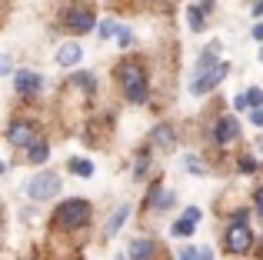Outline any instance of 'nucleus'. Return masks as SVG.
<instances>
[{
  "label": "nucleus",
  "mask_w": 263,
  "mask_h": 260,
  "mask_svg": "<svg viewBox=\"0 0 263 260\" xmlns=\"http://www.w3.org/2000/svg\"><path fill=\"white\" fill-rule=\"evenodd\" d=\"M233 110H253L250 107V94H237V97H233Z\"/></svg>",
  "instance_id": "26"
},
{
  "label": "nucleus",
  "mask_w": 263,
  "mask_h": 260,
  "mask_svg": "<svg viewBox=\"0 0 263 260\" xmlns=\"http://www.w3.org/2000/svg\"><path fill=\"white\" fill-rule=\"evenodd\" d=\"M260 150H263V143H260Z\"/></svg>",
  "instance_id": "36"
},
{
  "label": "nucleus",
  "mask_w": 263,
  "mask_h": 260,
  "mask_svg": "<svg viewBox=\"0 0 263 260\" xmlns=\"http://www.w3.org/2000/svg\"><path fill=\"white\" fill-rule=\"evenodd\" d=\"M154 254H157V244H154V240H147V237H140V240L130 244L127 260H150Z\"/></svg>",
  "instance_id": "13"
},
{
  "label": "nucleus",
  "mask_w": 263,
  "mask_h": 260,
  "mask_svg": "<svg viewBox=\"0 0 263 260\" xmlns=\"http://www.w3.org/2000/svg\"><path fill=\"white\" fill-rule=\"evenodd\" d=\"M80 60H84V47L77 40H67V44L57 47V64L60 67H77Z\"/></svg>",
  "instance_id": "11"
},
{
  "label": "nucleus",
  "mask_w": 263,
  "mask_h": 260,
  "mask_svg": "<svg viewBox=\"0 0 263 260\" xmlns=\"http://www.w3.org/2000/svg\"><path fill=\"white\" fill-rule=\"evenodd\" d=\"M257 60H260V64H263V47H260V57H257Z\"/></svg>",
  "instance_id": "34"
},
{
  "label": "nucleus",
  "mask_w": 263,
  "mask_h": 260,
  "mask_svg": "<svg viewBox=\"0 0 263 260\" xmlns=\"http://www.w3.org/2000/svg\"><path fill=\"white\" fill-rule=\"evenodd\" d=\"M247 94H250V107H253V110H263V90H260V87H250Z\"/></svg>",
  "instance_id": "24"
},
{
  "label": "nucleus",
  "mask_w": 263,
  "mask_h": 260,
  "mask_svg": "<svg viewBox=\"0 0 263 260\" xmlns=\"http://www.w3.org/2000/svg\"><path fill=\"white\" fill-rule=\"evenodd\" d=\"M137 177H143L147 174V154H137V170H134Z\"/></svg>",
  "instance_id": "27"
},
{
  "label": "nucleus",
  "mask_w": 263,
  "mask_h": 260,
  "mask_svg": "<svg viewBox=\"0 0 263 260\" xmlns=\"http://www.w3.org/2000/svg\"><path fill=\"white\" fill-rule=\"evenodd\" d=\"M47 157H50V143H47V140H37L30 150H27V160H30V163H44Z\"/></svg>",
  "instance_id": "17"
},
{
  "label": "nucleus",
  "mask_w": 263,
  "mask_h": 260,
  "mask_svg": "<svg viewBox=\"0 0 263 260\" xmlns=\"http://www.w3.org/2000/svg\"><path fill=\"white\" fill-rule=\"evenodd\" d=\"M0 73H4V77H10V73H13V64H10V57H0Z\"/></svg>",
  "instance_id": "28"
},
{
  "label": "nucleus",
  "mask_w": 263,
  "mask_h": 260,
  "mask_svg": "<svg viewBox=\"0 0 263 260\" xmlns=\"http://www.w3.org/2000/svg\"><path fill=\"white\" fill-rule=\"evenodd\" d=\"M127 217H130V207H127V203H120V207L114 210V217L107 220V227H103V237H107V240H110V237H117V234H120V227L127 224Z\"/></svg>",
  "instance_id": "14"
},
{
  "label": "nucleus",
  "mask_w": 263,
  "mask_h": 260,
  "mask_svg": "<svg viewBox=\"0 0 263 260\" xmlns=\"http://www.w3.org/2000/svg\"><path fill=\"white\" fill-rule=\"evenodd\" d=\"M13 87H17V94H24V97H30V94H37L40 87H44V80H40V73H33V70H17L13 73Z\"/></svg>",
  "instance_id": "9"
},
{
  "label": "nucleus",
  "mask_w": 263,
  "mask_h": 260,
  "mask_svg": "<svg viewBox=\"0 0 263 260\" xmlns=\"http://www.w3.org/2000/svg\"><path fill=\"white\" fill-rule=\"evenodd\" d=\"M67 27H70L73 33H87V30H93V27H100V24H97V17H93L90 7H73V10L67 13Z\"/></svg>",
  "instance_id": "8"
},
{
  "label": "nucleus",
  "mask_w": 263,
  "mask_h": 260,
  "mask_svg": "<svg viewBox=\"0 0 263 260\" xmlns=\"http://www.w3.org/2000/svg\"><path fill=\"white\" fill-rule=\"evenodd\" d=\"M97 30H100V37L107 40V37H117V33H120V27H117V20H100V27H97Z\"/></svg>",
  "instance_id": "20"
},
{
  "label": "nucleus",
  "mask_w": 263,
  "mask_h": 260,
  "mask_svg": "<svg viewBox=\"0 0 263 260\" xmlns=\"http://www.w3.org/2000/svg\"><path fill=\"white\" fill-rule=\"evenodd\" d=\"M37 140H40V134H37V127H33L30 120H10V124H7V143H10V147L30 150Z\"/></svg>",
  "instance_id": "5"
},
{
  "label": "nucleus",
  "mask_w": 263,
  "mask_h": 260,
  "mask_svg": "<svg viewBox=\"0 0 263 260\" xmlns=\"http://www.w3.org/2000/svg\"><path fill=\"white\" fill-rule=\"evenodd\" d=\"M197 220H200V207H186V214L170 227V234L174 237H190L193 230H197Z\"/></svg>",
  "instance_id": "12"
},
{
  "label": "nucleus",
  "mask_w": 263,
  "mask_h": 260,
  "mask_svg": "<svg viewBox=\"0 0 263 260\" xmlns=\"http://www.w3.org/2000/svg\"><path fill=\"white\" fill-rule=\"evenodd\" d=\"M223 244H227V250H230V254H247V250L253 247L250 227H247V224H230V227H227Z\"/></svg>",
  "instance_id": "6"
},
{
  "label": "nucleus",
  "mask_w": 263,
  "mask_h": 260,
  "mask_svg": "<svg viewBox=\"0 0 263 260\" xmlns=\"http://www.w3.org/2000/svg\"><path fill=\"white\" fill-rule=\"evenodd\" d=\"M53 194H60V174L57 170H40L37 177L27 180V197L30 200H50Z\"/></svg>",
  "instance_id": "3"
},
{
  "label": "nucleus",
  "mask_w": 263,
  "mask_h": 260,
  "mask_svg": "<svg viewBox=\"0 0 263 260\" xmlns=\"http://www.w3.org/2000/svg\"><path fill=\"white\" fill-rule=\"evenodd\" d=\"M150 143H154L157 150H163V154H167V150H174V147H177V134H174V127H170L167 120H163V124H157V127H154V134H150Z\"/></svg>",
  "instance_id": "10"
},
{
  "label": "nucleus",
  "mask_w": 263,
  "mask_h": 260,
  "mask_svg": "<svg viewBox=\"0 0 263 260\" xmlns=\"http://www.w3.org/2000/svg\"><path fill=\"white\" fill-rule=\"evenodd\" d=\"M177 260H200V247H193V244H186V247H180Z\"/></svg>",
  "instance_id": "23"
},
{
  "label": "nucleus",
  "mask_w": 263,
  "mask_h": 260,
  "mask_svg": "<svg viewBox=\"0 0 263 260\" xmlns=\"http://www.w3.org/2000/svg\"><path fill=\"white\" fill-rule=\"evenodd\" d=\"M70 170L77 177H93V163H90V160H80V157H73V160H70Z\"/></svg>",
  "instance_id": "18"
},
{
  "label": "nucleus",
  "mask_w": 263,
  "mask_h": 260,
  "mask_svg": "<svg viewBox=\"0 0 263 260\" xmlns=\"http://www.w3.org/2000/svg\"><path fill=\"white\" fill-rule=\"evenodd\" d=\"M250 37H253V40H260V44H263V24H257V27H253V33H250Z\"/></svg>",
  "instance_id": "30"
},
{
  "label": "nucleus",
  "mask_w": 263,
  "mask_h": 260,
  "mask_svg": "<svg viewBox=\"0 0 263 260\" xmlns=\"http://www.w3.org/2000/svg\"><path fill=\"white\" fill-rule=\"evenodd\" d=\"M200 260H213V250L210 247H200Z\"/></svg>",
  "instance_id": "31"
},
{
  "label": "nucleus",
  "mask_w": 263,
  "mask_h": 260,
  "mask_svg": "<svg viewBox=\"0 0 263 260\" xmlns=\"http://www.w3.org/2000/svg\"><path fill=\"white\" fill-rule=\"evenodd\" d=\"M67 87H77V90H90L93 87V77L90 73H77V77H70V84Z\"/></svg>",
  "instance_id": "21"
},
{
  "label": "nucleus",
  "mask_w": 263,
  "mask_h": 260,
  "mask_svg": "<svg viewBox=\"0 0 263 260\" xmlns=\"http://www.w3.org/2000/svg\"><path fill=\"white\" fill-rule=\"evenodd\" d=\"M117 44L127 50V47H134V30L130 27H120V33H117Z\"/></svg>",
  "instance_id": "22"
},
{
  "label": "nucleus",
  "mask_w": 263,
  "mask_h": 260,
  "mask_svg": "<svg viewBox=\"0 0 263 260\" xmlns=\"http://www.w3.org/2000/svg\"><path fill=\"white\" fill-rule=\"evenodd\" d=\"M237 170H240V174H257V157L243 154V157L237 160Z\"/></svg>",
  "instance_id": "19"
},
{
  "label": "nucleus",
  "mask_w": 263,
  "mask_h": 260,
  "mask_svg": "<svg viewBox=\"0 0 263 260\" xmlns=\"http://www.w3.org/2000/svg\"><path fill=\"white\" fill-rule=\"evenodd\" d=\"M230 73V64L227 60H220L217 67H210V70H203V73H193V80H190V94H197V97H203V94H210L213 87L220 84V80Z\"/></svg>",
  "instance_id": "4"
},
{
  "label": "nucleus",
  "mask_w": 263,
  "mask_h": 260,
  "mask_svg": "<svg viewBox=\"0 0 263 260\" xmlns=\"http://www.w3.org/2000/svg\"><path fill=\"white\" fill-rule=\"evenodd\" d=\"M87 220H90V203L80 200V197H70V200L57 203V210H53V224H57L60 230L87 227Z\"/></svg>",
  "instance_id": "2"
},
{
  "label": "nucleus",
  "mask_w": 263,
  "mask_h": 260,
  "mask_svg": "<svg viewBox=\"0 0 263 260\" xmlns=\"http://www.w3.org/2000/svg\"><path fill=\"white\" fill-rule=\"evenodd\" d=\"M147 207H160V210L174 207V194H170V190H163L160 183H154V190H150V197H147Z\"/></svg>",
  "instance_id": "15"
},
{
  "label": "nucleus",
  "mask_w": 263,
  "mask_h": 260,
  "mask_svg": "<svg viewBox=\"0 0 263 260\" xmlns=\"http://www.w3.org/2000/svg\"><path fill=\"white\" fill-rule=\"evenodd\" d=\"M183 170H190V174H203V163H200V157H186V160H183Z\"/></svg>",
  "instance_id": "25"
},
{
  "label": "nucleus",
  "mask_w": 263,
  "mask_h": 260,
  "mask_svg": "<svg viewBox=\"0 0 263 260\" xmlns=\"http://www.w3.org/2000/svg\"><path fill=\"white\" fill-rule=\"evenodd\" d=\"M213 4H217V0H200V7H203V10H206V13H210V10H213Z\"/></svg>",
  "instance_id": "32"
},
{
  "label": "nucleus",
  "mask_w": 263,
  "mask_h": 260,
  "mask_svg": "<svg viewBox=\"0 0 263 260\" xmlns=\"http://www.w3.org/2000/svg\"><path fill=\"white\" fill-rule=\"evenodd\" d=\"M240 140V120L230 117V114H223V117L213 124V143L217 147H230V143Z\"/></svg>",
  "instance_id": "7"
},
{
  "label": "nucleus",
  "mask_w": 263,
  "mask_h": 260,
  "mask_svg": "<svg viewBox=\"0 0 263 260\" xmlns=\"http://www.w3.org/2000/svg\"><path fill=\"white\" fill-rule=\"evenodd\" d=\"M117 84L123 87L130 104H147V70L140 60H120L117 64Z\"/></svg>",
  "instance_id": "1"
},
{
  "label": "nucleus",
  "mask_w": 263,
  "mask_h": 260,
  "mask_svg": "<svg viewBox=\"0 0 263 260\" xmlns=\"http://www.w3.org/2000/svg\"><path fill=\"white\" fill-rule=\"evenodd\" d=\"M253 13H257V17H263V0H257V4H253Z\"/></svg>",
  "instance_id": "33"
},
{
  "label": "nucleus",
  "mask_w": 263,
  "mask_h": 260,
  "mask_svg": "<svg viewBox=\"0 0 263 260\" xmlns=\"http://www.w3.org/2000/svg\"><path fill=\"white\" fill-rule=\"evenodd\" d=\"M186 24H190L193 33H203V24H206V10L200 4H190L186 7Z\"/></svg>",
  "instance_id": "16"
},
{
  "label": "nucleus",
  "mask_w": 263,
  "mask_h": 260,
  "mask_svg": "<svg viewBox=\"0 0 263 260\" xmlns=\"http://www.w3.org/2000/svg\"><path fill=\"white\" fill-rule=\"evenodd\" d=\"M117 260H127V257H117Z\"/></svg>",
  "instance_id": "35"
},
{
  "label": "nucleus",
  "mask_w": 263,
  "mask_h": 260,
  "mask_svg": "<svg viewBox=\"0 0 263 260\" xmlns=\"http://www.w3.org/2000/svg\"><path fill=\"white\" fill-rule=\"evenodd\" d=\"M250 120H253V127H263V110H250Z\"/></svg>",
  "instance_id": "29"
}]
</instances>
